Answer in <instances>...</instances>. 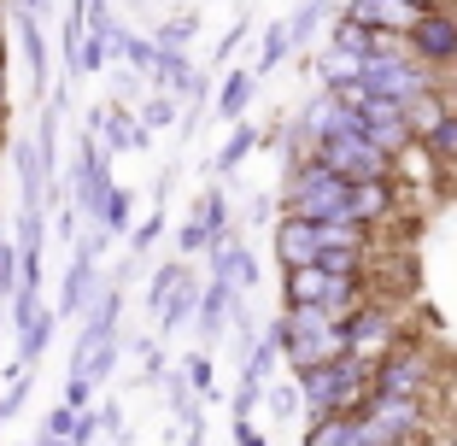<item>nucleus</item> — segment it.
Here are the masks:
<instances>
[{"instance_id":"1","label":"nucleus","mask_w":457,"mask_h":446,"mask_svg":"<svg viewBox=\"0 0 457 446\" xmlns=\"http://www.w3.org/2000/svg\"><path fill=\"white\" fill-rule=\"evenodd\" d=\"M270 324L282 335V365L294 370V376H305V370H317V365H328V358L346 352L340 324L323 306H282V317H270Z\"/></svg>"},{"instance_id":"2","label":"nucleus","mask_w":457,"mask_h":446,"mask_svg":"<svg viewBox=\"0 0 457 446\" xmlns=\"http://www.w3.org/2000/svg\"><path fill=\"white\" fill-rule=\"evenodd\" d=\"M370 365H376V358L340 352V358H328V365L294 376V382H299V406H305V417H323V411L352 417V411L363 406V393H370Z\"/></svg>"},{"instance_id":"3","label":"nucleus","mask_w":457,"mask_h":446,"mask_svg":"<svg viewBox=\"0 0 457 446\" xmlns=\"http://www.w3.org/2000/svg\"><path fill=\"white\" fill-rule=\"evenodd\" d=\"M346 189L352 182H340L335 171H323V164L305 153V164H294V171L282 176V194H276V200H282V212L317 223V217H340L346 212Z\"/></svg>"},{"instance_id":"4","label":"nucleus","mask_w":457,"mask_h":446,"mask_svg":"<svg viewBox=\"0 0 457 446\" xmlns=\"http://www.w3.org/2000/svg\"><path fill=\"white\" fill-rule=\"evenodd\" d=\"M358 88L376 100H393V106H411L417 95H428V88H445L440 71L417 65L411 54H387V59H363L358 65Z\"/></svg>"},{"instance_id":"5","label":"nucleus","mask_w":457,"mask_h":446,"mask_svg":"<svg viewBox=\"0 0 457 446\" xmlns=\"http://www.w3.org/2000/svg\"><path fill=\"white\" fill-rule=\"evenodd\" d=\"M370 393H393V400H422V406H428V393H434V352L399 341L393 352H381L376 365H370Z\"/></svg>"},{"instance_id":"6","label":"nucleus","mask_w":457,"mask_h":446,"mask_svg":"<svg viewBox=\"0 0 457 446\" xmlns=\"http://www.w3.org/2000/svg\"><path fill=\"white\" fill-rule=\"evenodd\" d=\"M404 54L417 59V65L440 71V77H445V71H457V6H452V0L428 6L417 24L404 29Z\"/></svg>"},{"instance_id":"7","label":"nucleus","mask_w":457,"mask_h":446,"mask_svg":"<svg viewBox=\"0 0 457 446\" xmlns=\"http://www.w3.org/2000/svg\"><path fill=\"white\" fill-rule=\"evenodd\" d=\"M305 153L323 164V171H335L340 182H376V176H393V159L381 147H370L363 136H323V141H311Z\"/></svg>"},{"instance_id":"8","label":"nucleus","mask_w":457,"mask_h":446,"mask_svg":"<svg viewBox=\"0 0 457 446\" xmlns=\"http://www.w3.org/2000/svg\"><path fill=\"white\" fill-rule=\"evenodd\" d=\"M340 341H346V352H358V358H381V352H393L404 341L399 311L381 306V299H363L358 311L340 317Z\"/></svg>"},{"instance_id":"9","label":"nucleus","mask_w":457,"mask_h":446,"mask_svg":"<svg viewBox=\"0 0 457 446\" xmlns=\"http://www.w3.org/2000/svg\"><path fill=\"white\" fill-rule=\"evenodd\" d=\"M393 212H399V176H376V182H352L340 217H346V223H363V230L376 235Z\"/></svg>"},{"instance_id":"10","label":"nucleus","mask_w":457,"mask_h":446,"mask_svg":"<svg viewBox=\"0 0 457 446\" xmlns=\"http://www.w3.org/2000/svg\"><path fill=\"white\" fill-rule=\"evenodd\" d=\"M270 253H276L282 271L311 265V258H317V223H311V217H294V212H276V223H270Z\"/></svg>"},{"instance_id":"11","label":"nucleus","mask_w":457,"mask_h":446,"mask_svg":"<svg viewBox=\"0 0 457 446\" xmlns=\"http://www.w3.org/2000/svg\"><path fill=\"white\" fill-rule=\"evenodd\" d=\"M228 306H235V288L228 282H200V306H194V347L217 352L228 335Z\"/></svg>"},{"instance_id":"12","label":"nucleus","mask_w":457,"mask_h":446,"mask_svg":"<svg viewBox=\"0 0 457 446\" xmlns=\"http://www.w3.org/2000/svg\"><path fill=\"white\" fill-rule=\"evenodd\" d=\"M340 18L346 24H358V29H393V36H404V29L417 24V6L411 0H346L340 6Z\"/></svg>"},{"instance_id":"13","label":"nucleus","mask_w":457,"mask_h":446,"mask_svg":"<svg viewBox=\"0 0 457 446\" xmlns=\"http://www.w3.org/2000/svg\"><path fill=\"white\" fill-rule=\"evenodd\" d=\"M200 282H205V276L188 265V271H182V282H176L170 294H164V306L153 311V329H159V335H176V329H188V324H194V306H200Z\"/></svg>"},{"instance_id":"14","label":"nucleus","mask_w":457,"mask_h":446,"mask_svg":"<svg viewBox=\"0 0 457 446\" xmlns=\"http://www.w3.org/2000/svg\"><path fill=\"white\" fill-rule=\"evenodd\" d=\"M253 100H258V77H253V65H241V71H228V77L217 82L212 112L223 123H235V118H246V112H253Z\"/></svg>"},{"instance_id":"15","label":"nucleus","mask_w":457,"mask_h":446,"mask_svg":"<svg viewBox=\"0 0 457 446\" xmlns=\"http://www.w3.org/2000/svg\"><path fill=\"white\" fill-rule=\"evenodd\" d=\"M6 24H12L18 47H24V59H29V82H36V95H47V36H41V18L12 13V6H6Z\"/></svg>"},{"instance_id":"16","label":"nucleus","mask_w":457,"mask_h":446,"mask_svg":"<svg viewBox=\"0 0 457 446\" xmlns=\"http://www.w3.org/2000/svg\"><path fill=\"white\" fill-rule=\"evenodd\" d=\"M258 141H264V130H258L253 118H235V123H228V136H223V147H217V159H212V176H235L258 153Z\"/></svg>"},{"instance_id":"17","label":"nucleus","mask_w":457,"mask_h":446,"mask_svg":"<svg viewBox=\"0 0 457 446\" xmlns=\"http://www.w3.org/2000/svg\"><path fill=\"white\" fill-rule=\"evenodd\" d=\"M335 13H340V0H299L294 13L282 18V29H287V47H294V54H305L311 41H317V29H323Z\"/></svg>"},{"instance_id":"18","label":"nucleus","mask_w":457,"mask_h":446,"mask_svg":"<svg viewBox=\"0 0 457 446\" xmlns=\"http://www.w3.org/2000/svg\"><path fill=\"white\" fill-rule=\"evenodd\" d=\"M335 106H340V95H335V88H311V95L299 100V112L287 118V130H294V136L311 147L317 136H328V118H335Z\"/></svg>"},{"instance_id":"19","label":"nucleus","mask_w":457,"mask_h":446,"mask_svg":"<svg viewBox=\"0 0 457 446\" xmlns=\"http://www.w3.org/2000/svg\"><path fill=\"white\" fill-rule=\"evenodd\" d=\"M194 77H200V65H194L188 54H159V65L147 71V88H159V95H170V100H188Z\"/></svg>"},{"instance_id":"20","label":"nucleus","mask_w":457,"mask_h":446,"mask_svg":"<svg viewBox=\"0 0 457 446\" xmlns=\"http://www.w3.org/2000/svg\"><path fill=\"white\" fill-rule=\"evenodd\" d=\"M358 54H346V47H335V41H323L317 54H311V77H317V88H346V82H358Z\"/></svg>"},{"instance_id":"21","label":"nucleus","mask_w":457,"mask_h":446,"mask_svg":"<svg viewBox=\"0 0 457 446\" xmlns=\"http://www.w3.org/2000/svg\"><path fill=\"white\" fill-rule=\"evenodd\" d=\"M188 217L200 223L205 235H212V241H217V235H228V230H235V206H228L223 182H205V189L194 194V212H188Z\"/></svg>"},{"instance_id":"22","label":"nucleus","mask_w":457,"mask_h":446,"mask_svg":"<svg viewBox=\"0 0 457 446\" xmlns=\"http://www.w3.org/2000/svg\"><path fill=\"white\" fill-rule=\"evenodd\" d=\"M376 235L363 223H346V217H317V253H370Z\"/></svg>"},{"instance_id":"23","label":"nucleus","mask_w":457,"mask_h":446,"mask_svg":"<svg viewBox=\"0 0 457 446\" xmlns=\"http://www.w3.org/2000/svg\"><path fill=\"white\" fill-rule=\"evenodd\" d=\"M323 294H328V271H323V265L282 271V299H287V306H323Z\"/></svg>"},{"instance_id":"24","label":"nucleus","mask_w":457,"mask_h":446,"mask_svg":"<svg viewBox=\"0 0 457 446\" xmlns=\"http://www.w3.org/2000/svg\"><path fill=\"white\" fill-rule=\"evenodd\" d=\"M95 230L106 235V241H118V235H129V230H135V194L123 189V182L106 194V206L95 212Z\"/></svg>"},{"instance_id":"25","label":"nucleus","mask_w":457,"mask_h":446,"mask_svg":"<svg viewBox=\"0 0 457 446\" xmlns=\"http://www.w3.org/2000/svg\"><path fill=\"white\" fill-rule=\"evenodd\" d=\"M287 59H294V47H287V29H282V18H276V24H264V36H258V54H253V77L264 82L270 71H282Z\"/></svg>"},{"instance_id":"26","label":"nucleus","mask_w":457,"mask_h":446,"mask_svg":"<svg viewBox=\"0 0 457 446\" xmlns=\"http://www.w3.org/2000/svg\"><path fill=\"white\" fill-rule=\"evenodd\" d=\"M112 59H123V71H135V77L147 82V71L159 65V47H153V36H135V29L123 24V36H118V47H112Z\"/></svg>"},{"instance_id":"27","label":"nucleus","mask_w":457,"mask_h":446,"mask_svg":"<svg viewBox=\"0 0 457 446\" xmlns=\"http://www.w3.org/2000/svg\"><path fill=\"white\" fill-rule=\"evenodd\" d=\"M159 388H164V400H170V417L182 423V429H200V393L182 382V370H164Z\"/></svg>"},{"instance_id":"28","label":"nucleus","mask_w":457,"mask_h":446,"mask_svg":"<svg viewBox=\"0 0 457 446\" xmlns=\"http://www.w3.org/2000/svg\"><path fill=\"white\" fill-rule=\"evenodd\" d=\"M194 36H200V13H176L153 29V47H159V54H188Z\"/></svg>"},{"instance_id":"29","label":"nucleus","mask_w":457,"mask_h":446,"mask_svg":"<svg viewBox=\"0 0 457 446\" xmlns=\"http://www.w3.org/2000/svg\"><path fill=\"white\" fill-rule=\"evenodd\" d=\"M417 147L428 153V159H440V164H452V171H457V106L440 112V123H434V130L417 141Z\"/></svg>"},{"instance_id":"30","label":"nucleus","mask_w":457,"mask_h":446,"mask_svg":"<svg viewBox=\"0 0 457 446\" xmlns=\"http://www.w3.org/2000/svg\"><path fill=\"white\" fill-rule=\"evenodd\" d=\"M346 429H352V417H340V411L305 417V429H299V446H346Z\"/></svg>"},{"instance_id":"31","label":"nucleus","mask_w":457,"mask_h":446,"mask_svg":"<svg viewBox=\"0 0 457 446\" xmlns=\"http://www.w3.org/2000/svg\"><path fill=\"white\" fill-rule=\"evenodd\" d=\"M141 130L147 136H159V130H176V118H182V100H170V95H159V88H147V100H141Z\"/></svg>"},{"instance_id":"32","label":"nucleus","mask_w":457,"mask_h":446,"mask_svg":"<svg viewBox=\"0 0 457 446\" xmlns=\"http://www.w3.org/2000/svg\"><path fill=\"white\" fill-rule=\"evenodd\" d=\"M182 382L200 393V406H205V400H217V365H212V352H205V347H194L188 358H182Z\"/></svg>"},{"instance_id":"33","label":"nucleus","mask_w":457,"mask_h":446,"mask_svg":"<svg viewBox=\"0 0 457 446\" xmlns=\"http://www.w3.org/2000/svg\"><path fill=\"white\" fill-rule=\"evenodd\" d=\"M264 406H270V417H276V423H299V417H305L294 376H287V382H264Z\"/></svg>"},{"instance_id":"34","label":"nucleus","mask_w":457,"mask_h":446,"mask_svg":"<svg viewBox=\"0 0 457 446\" xmlns=\"http://www.w3.org/2000/svg\"><path fill=\"white\" fill-rule=\"evenodd\" d=\"M129 352L141 358V382H147V388H159V382H164V370H170V358H164L159 335H135V341H129Z\"/></svg>"},{"instance_id":"35","label":"nucleus","mask_w":457,"mask_h":446,"mask_svg":"<svg viewBox=\"0 0 457 446\" xmlns=\"http://www.w3.org/2000/svg\"><path fill=\"white\" fill-rule=\"evenodd\" d=\"M182 271H188V258H164V265H153V276H147V311L164 306V294L182 282Z\"/></svg>"},{"instance_id":"36","label":"nucleus","mask_w":457,"mask_h":446,"mask_svg":"<svg viewBox=\"0 0 457 446\" xmlns=\"http://www.w3.org/2000/svg\"><path fill=\"white\" fill-rule=\"evenodd\" d=\"M159 235H164V206H153V212L129 230V258H135V265H141V258H147L153 247H159Z\"/></svg>"},{"instance_id":"37","label":"nucleus","mask_w":457,"mask_h":446,"mask_svg":"<svg viewBox=\"0 0 457 446\" xmlns=\"http://www.w3.org/2000/svg\"><path fill=\"white\" fill-rule=\"evenodd\" d=\"M258 406H264V382L241 376V382H235V400H228V417H253Z\"/></svg>"},{"instance_id":"38","label":"nucleus","mask_w":457,"mask_h":446,"mask_svg":"<svg viewBox=\"0 0 457 446\" xmlns=\"http://www.w3.org/2000/svg\"><path fill=\"white\" fill-rule=\"evenodd\" d=\"M12 288H18V247L12 235H0V299H12Z\"/></svg>"},{"instance_id":"39","label":"nucleus","mask_w":457,"mask_h":446,"mask_svg":"<svg viewBox=\"0 0 457 446\" xmlns=\"http://www.w3.org/2000/svg\"><path fill=\"white\" fill-rule=\"evenodd\" d=\"M246 29H253V18H235V29H228V36L223 41H217V54H212V65H228V59H235V54H241V41H246Z\"/></svg>"},{"instance_id":"40","label":"nucleus","mask_w":457,"mask_h":446,"mask_svg":"<svg viewBox=\"0 0 457 446\" xmlns=\"http://www.w3.org/2000/svg\"><path fill=\"white\" fill-rule=\"evenodd\" d=\"M228 446H270V434L253 417H228Z\"/></svg>"},{"instance_id":"41","label":"nucleus","mask_w":457,"mask_h":446,"mask_svg":"<svg viewBox=\"0 0 457 446\" xmlns=\"http://www.w3.org/2000/svg\"><path fill=\"white\" fill-rule=\"evenodd\" d=\"M59 406H71V411H88V406H95V382L65 376V393H59Z\"/></svg>"},{"instance_id":"42","label":"nucleus","mask_w":457,"mask_h":446,"mask_svg":"<svg viewBox=\"0 0 457 446\" xmlns=\"http://www.w3.org/2000/svg\"><path fill=\"white\" fill-rule=\"evenodd\" d=\"M54 230H59V241H77V235H82V217H77V206H71V200H59Z\"/></svg>"},{"instance_id":"43","label":"nucleus","mask_w":457,"mask_h":446,"mask_svg":"<svg viewBox=\"0 0 457 446\" xmlns=\"http://www.w3.org/2000/svg\"><path fill=\"white\" fill-rule=\"evenodd\" d=\"M71 423H77V411H71V406H54V411H47V423H41V434H59V441H71Z\"/></svg>"},{"instance_id":"44","label":"nucleus","mask_w":457,"mask_h":446,"mask_svg":"<svg viewBox=\"0 0 457 446\" xmlns=\"http://www.w3.org/2000/svg\"><path fill=\"white\" fill-rule=\"evenodd\" d=\"M246 223H276V194H253L246 200Z\"/></svg>"},{"instance_id":"45","label":"nucleus","mask_w":457,"mask_h":446,"mask_svg":"<svg viewBox=\"0 0 457 446\" xmlns=\"http://www.w3.org/2000/svg\"><path fill=\"white\" fill-rule=\"evenodd\" d=\"M6 6H12V13H29V18H47L54 0H6Z\"/></svg>"},{"instance_id":"46","label":"nucleus","mask_w":457,"mask_h":446,"mask_svg":"<svg viewBox=\"0 0 457 446\" xmlns=\"http://www.w3.org/2000/svg\"><path fill=\"white\" fill-rule=\"evenodd\" d=\"M182 446H205V423L200 429H182Z\"/></svg>"},{"instance_id":"47","label":"nucleus","mask_w":457,"mask_h":446,"mask_svg":"<svg viewBox=\"0 0 457 446\" xmlns=\"http://www.w3.org/2000/svg\"><path fill=\"white\" fill-rule=\"evenodd\" d=\"M36 446H71V441H59V434H36Z\"/></svg>"},{"instance_id":"48","label":"nucleus","mask_w":457,"mask_h":446,"mask_svg":"<svg viewBox=\"0 0 457 446\" xmlns=\"http://www.w3.org/2000/svg\"><path fill=\"white\" fill-rule=\"evenodd\" d=\"M411 6H417V13H428V6H440V0H411Z\"/></svg>"},{"instance_id":"49","label":"nucleus","mask_w":457,"mask_h":446,"mask_svg":"<svg viewBox=\"0 0 457 446\" xmlns=\"http://www.w3.org/2000/svg\"><path fill=\"white\" fill-rule=\"evenodd\" d=\"M0 329H6V299H0Z\"/></svg>"},{"instance_id":"50","label":"nucleus","mask_w":457,"mask_h":446,"mask_svg":"<svg viewBox=\"0 0 457 446\" xmlns=\"http://www.w3.org/2000/svg\"><path fill=\"white\" fill-rule=\"evenodd\" d=\"M0 59H6V29H0Z\"/></svg>"},{"instance_id":"51","label":"nucleus","mask_w":457,"mask_h":446,"mask_svg":"<svg viewBox=\"0 0 457 446\" xmlns=\"http://www.w3.org/2000/svg\"><path fill=\"white\" fill-rule=\"evenodd\" d=\"M0 29H6V0H0Z\"/></svg>"},{"instance_id":"52","label":"nucleus","mask_w":457,"mask_h":446,"mask_svg":"<svg viewBox=\"0 0 457 446\" xmlns=\"http://www.w3.org/2000/svg\"><path fill=\"white\" fill-rule=\"evenodd\" d=\"M0 429H6V423H0Z\"/></svg>"},{"instance_id":"53","label":"nucleus","mask_w":457,"mask_h":446,"mask_svg":"<svg viewBox=\"0 0 457 446\" xmlns=\"http://www.w3.org/2000/svg\"><path fill=\"white\" fill-rule=\"evenodd\" d=\"M452 6H457V0H452Z\"/></svg>"},{"instance_id":"54","label":"nucleus","mask_w":457,"mask_h":446,"mask_svg":"<svg viewBox=\"0 0 457 446\" xmlns=\"http://www.w3.org/2000/svg\"><path fill=\"white\" fill-rule=\"evenodd\" d=\"M452 77H457V71H452Z\"/></svg>"}]
</instances>
